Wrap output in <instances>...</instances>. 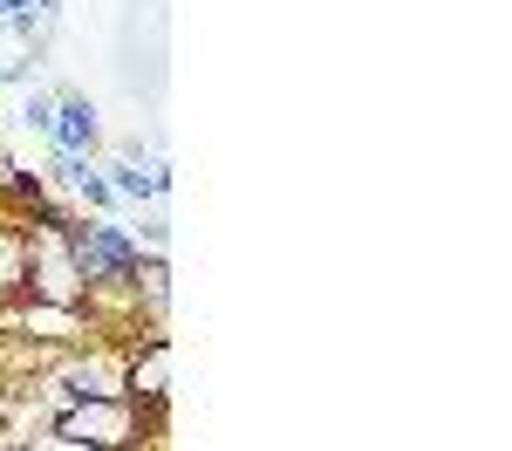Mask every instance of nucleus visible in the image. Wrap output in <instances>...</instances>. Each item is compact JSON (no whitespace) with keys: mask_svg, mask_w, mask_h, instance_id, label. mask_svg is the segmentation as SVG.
Returning a JSON list of instances; mask_svg holds the SVG:
<instances>
[{"mask_svg":"<svg viewBox=\"0 0 512 451\" xmlns=\"http://www.w3.org/2000/svg\"><path fill=\"white\" fill-rule=\"evenodd\" d=\"M151 431H164V417L137 410L130 397H76V404L55 410V424H48V438L82 445V451H130V445H144Z\"/></svg>","mask_w":512,"mask_h":451,"instance_id":"f257e3e1","label":"nucleus"},{"mask_svg":"<svg viewBox=\"0 0 512 451\" xmlns=\"http://www.w3.org/2000/svg\"><path fill=\"white\" fill-rule=\"evenodd\" d=\"M69 253H76V274L89 281V294H103V287H130L137 274V240H130V226L123 219H96V212H76L69 219Z\"/></svg>","mask_w":512,"mask_h":451,"instance_id":"f03ea898","label":"nucleus"},{"mask_svg":"<svg viewBox=\"0 0 512 451\" xmlns=\"http://www.w3.org/2000/svg\"><path fill=\"white\" fill-rule=\"evenodd\" d=\"M7 335L35 342V349H48V356H69V349H82V342H96V322H89V308H62V301L14 294V301H7Z\"/></svg>","mask_w":512,"mask_h":451,"instance_id":"7ed1b4c3","label":"nucleus"},{"mask_svg":"<svg viewBox=\"0 0 512 451\" xmlns=\"http://www.w3.org/2000/svg\"><path fill=\"white\" fill-rule=\"evenodd\" d=\"M28 294L62 308L89 301V281L76 274V253H69V226H28Z\"/></svg>","mask_w":512,"mask_h":451,"instance_id":"20e7f679","label":"nucleus"},{"mask_svg":"<svg viewBox=\"0 0 512 451\" xmlns=\"http://www.w3.org/2000/svg\"><path fill=\"white\" fill-rule=\"evenodd\" d=\"M48 383L62 390V404H76V397H123V342H82L69 356H55L48 369Z\"/></svg>","mask_w":512,"mask_h":451,"instance_id":"39448f33","label":"nucleus"},{"mask_svg":"<svg viewBox=\"0 0 512 451\" xmlns=\"http://www.w3.org/2000/svg\"><path fill=\"white\" fill-rule=\"evenodd\" d=\"M123 397L137 410H151V417H164V404H171V342L164 335H130L123 342Z\"/></svg>","mask_w":512,"mask_h":451,"instance_id":"423d86ee","label":"nucleus"},{"mask_svg":"<svg viewBox=\"0 0 512 451\" xmlns=\"http://www.w3.org/2000/svg\"><path fill=\"white\" fill-rule=\"evenodd\" d=\"M48 151H69V158H96V151H103V117H96L89 96H55Z\"/></svg>","mask_w":512,"mask_h":451,"instance_id":"0eeeda50","label":"nucleus"},{"mask_svg":"<svg viewBox=\"0 0 512 451\" xmlns=\"http://www.w3.org/2000/svg\"><path fill=\"white\" fill-rule=\"evenodd\" d=\"M28 294V226L0 212V301Z\"/></svg>","mask_w":512,"mask_h":451,"instance_id":"6e6552de","label":"nucleus"},{"mask_svg":"<svg viewBox=\"0 0 512 451\" xmlns=\"http://www.w3.org/2000/svg\"><path fill=\"white\" fill-rule=\"evenodd\" d=\"M48 123H55V96H41V89H35V96L21 103V130H35L41 144H48Z\"/></svg>","mask_w":512,"mask_h":451,"instance_id":"1a4fd4ad","label":"nucleus"},{"mask_svg":"<svg viewBox=\"0 0 512 451\" xmlns=\"http://www.w3.org/2000/svg\"><path fill=\"white\" fill-rule=\"evenodd\" d=\"M14 185H21V164H14V158H7V151H0V199H7Z\"/></svg>","mask_w":512,"mask_h":451,"instance_id":"9d476101","label":"nucleus"},{"mask_svg":"<svg viewBox=\"0 0 512 451\" xmlns=\"http://www.w3.org/2000/svg\"><path fill=\"white\" fill-rule=\"evenodd\" d=\"M14 451H82V445H62V438H35V445H14Z\"/></svg>","mask_w":512,"mask_h":451,"instance_id":"9b49d317","label":"nucleus"},{"mask_svg":"<svg viewBox=\"0 0 512 451\" xmlns=\"http://www.w3.org/2000/svg\"><path fill=\"white\" fill-rule=\"evenodd\" d=\"M0 335H7V301H0Z\"/></svg>","mask_w":512,"mask_h":451,"instance_id":"f8f14e48","label":"nucleus"}]
</instances>
